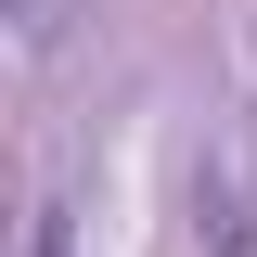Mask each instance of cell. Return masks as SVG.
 Masks as SVG:
<instances>
[{"label":"cell","mask_w":257,"mask_h":257,"mask_svg":"<svg viewBox=\"0 0 257 257\" xmlns=\"http://www.w3.org/2000/svg\"><path fill=\"white\" fill-rule=\"evenodd\" d=\"M193 231H206V257L257 244V128H219V155L193 167Z\"/></svg>","instance_id":"1"},{"label":"cell","mask_w":257,"mask_h":257,"mask_svg":"<svg viewBox=\"0 0 257 257\" xmlns=\"http://www.w3.org/2000/svg\"><path fill=\"white\" fill-rule=\"evenodd\" d=\"M13 257H77V231H64V206H39V219H26V244H13Z\"/></svg>","instance_id":"2"},{"label":"cell","mask_w":257,"mask_h":257,"mask_svg":"<svg viewBox=\"0 0 257 257\" xmlns=\"http://www.w3.org/2000/svg\"><path fill=\"white\" fill-rule=\"evenodd\" d=\"M13 26H26V39H64V26H77V0H13Z\"/></svg>","instance_id":"3"}]
</instances>
